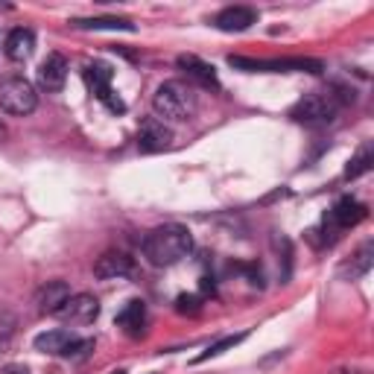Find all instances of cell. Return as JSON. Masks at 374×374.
Here are the masks:
<instances>
[{
  "mask_svg": "<svg viewBox=\"0 0 374 374\" xmlns=\"http://www.w3.org/2000/svg\"><path fill=\"white\" fill-rule=\"evenodd\" d=\"M140 249H144V258L152 263V266H173V263L184 260L193 251V237L184 225L170 223V225L152 228L144 237Z\"/></svg>",
  "mask_w": 374,
  "mask_h": 374,
  "instance_id": "cell-1",
  "label": "cell"
},
{
  "mask_svg": "<svg viewBox=\"0 0 374 374\" xmlns=\"http://www.w3.org/2000/svg\"><path fill=\"white\" fill-rule=\"evenodd\" d=\"M345 103H348V97L339 91V88H322V91L304 94L301 100L292 105L290 117L295 123H304V126H327L339 112H342Z\"/></svg>",
  "mask_w": 374,
  "mask_h": 374,
  "instance_id": "cell-2",
  "label": "cell"
},
{
  "mask_svg": "<svg viewBox=\"0 0 374 374\" xmlns=\"http://www.w3.org/2000/svg\"><path fill=\"white\" fill-rule=\"evenodd\" d=\"M152 108L155 114L164 120H173V123H182V120H190L196 114V91L190 82L182 79H170L158 85V91L152 94Z\"/></svg>",
  "mask_w": 374,
  "mask_h": 374,
  "instance_id": "cell-3",
  "label": "cell"
},
{
  "mask_svg": "<svg viewBox=\"0 0 374 374\" xmlns=\"http://www.w3.org/2000/svg\"><path fill=\"white\" fill-rule=\"evenodd\" d=\"M36 105H38V94L29 79H24V76L0 79V112L12 117H27L36 112Z\"/></svg>",
  "mask_w": 374,
  "mask_h": 374,
  "instance_id": "cell-4",
  "label": "cell"
},
{
  "mask_svg": "<svg viewBox=\"0 0 374 374\" xmlns=\"http://www.w3.org/2000/svg\"><path fill=\"white\" fill-rule=\"evenodd\" d=\"M231 68L249 71V73H292V71H307V73H322V62L316 59H246V56H228Z\"/></svg>",
  "mask_w": 374,
  "mask_h": 374,
  "instance_id": "cell-5",
  "label": "cell"
},
{
  "mask_svg": "<svg viewBox=\"0 0 374 374\" xmlns=\"http://www.w3.org/2000/svg\"><path fill=\"white\" fill-rule=\"evenodd\" d=\"M36 351H41V354H53V357H85L88 351H94V342L91 339H79L76 334L64 331V327H59V331H47V334H38L36 336Z\"/></svg>",
  "mask_w": 374,
  "mask_h": 374,
  "instance_id": "cell-6",
  "label": "cell"
},
{
  "mask_svg": "<svg viewBox=\"0 0 374 374\" xmlns=\"http://www.w3.org/2000/svg\"><path fill=\"white\" fill-rule=\"evenodd\" d=\"M112 76H114V71L108 68V64H103V62L85 64V82L91 85L94 97H97V100H100V103L108 108V112L123 114V112H126V103L120 100V97L112 91Z\"/></svg>",
  "mask_w": 374,
  "mask_h": 374,
  "instance_id": "cell-7",
  "label": "cell"
},
{
  "mask_svg": "<svg viewBox=\"0 0 374 374\" xmlns=\"http://www.w3.org/2000/svg\"><path fill=\"white\" fill-rule=\"evenodd\" d=\"M366 205H360L357 199H351V196H345V199H339L331 211H327L325 216V240L331 243V240L339 234V231L345 228H354L357 223H362L366 219Z\"/></svg>",
  "mask_w": 374,
  "mask_h": 374,
  "instance_id": "cell-8",
  "label": "cell"
},
{
  "mask_svg": "<svg viewBox=\"0 0 374 374\" xmlns=\"http://www.w3.org/2000/svg\"><path fill=\"white\" fill-rule=\"evenodd\" d=\"M97 316H100V301L88 292L71 295L56 310V319H62V322H68V325H91Z\"/></svg>",
  "mask_w": 374,
  "mask_h": 374,
  "instance_id": "cell-9",
  "label": "cell"
},
{
  "mask_svg": "<svg viewBox=\"0 0 374 374\" xmlns=\"http://www.w3.org/2000/svg\"><path fill=\"white\" fill-rule=\"evenodd\" d=\"M170 144H173V132L164 126V120L147 117L144 123H140V129H138V149L144 152V155L170 149Z\"/></svg>",
  "mask_w": 374,
  "mask_h": 374,
  "instance_id": "cell-10",
  "label": "cell"
},
{
  "mask_svg": "<svg viewBox=\"0 0 374 374\" xmlns=\"http://www.w3.org/2000/svg\"><path fill=\"white\" fill-rule=\"evenodd\" d=\"M64 79H68V59H64L62 53H50V56L38 64V85L47 94H59L64 88Z\"/></svg>",
  "mask_w": 374,
  "mask_h": 374,
  "instance_id": "cell-11",
  "label": "cell"
},
{
  "mask_svg": "<svg viewBox=\"0 0 374 374\" xmlns=\"http://www.w3.org/2000/svg\"><path fill=\"white\" fill-rule=\"evenodd\" d=\"M132 269H135V260H132L126 251H105V255L97 258L94 263V275L103 281H112V278H123V275H132Z\"/></svg>",
  "mask_w": 374,
  "mask_h": 374,
  "instance_id": "cell-12",
  "label": "cell"
},
{
  "mask_svg": "<svg viewBox=\"0 0 374 374\" xmlns=\"http://www.w3.org/2000/svg\"><path fill=\"white\" fill-rule=\"evenodd\" d=\"M258 21V9L251 6H228L214 18V27L223 32H243Z\"/></svg>",
  "mask_w": 374,
  "mask_h": 374,
  "instance_id": "cell-13",
  "label": "cell"
},
{
  "mask_svg": "<svg viewBox=\"0 0 374 374\" xmlns=\"http://www.w3.org/2000/svg\"><path fill=\"white\" fill-rule=\"evenodd\" d=\"M175 64L184 71V76L190 82H196V85H202V88H219V79H216V73H214V68L208 62H202L199 56H190V53H184V56H179L175 59Z\"/></svg>",
  "mask_w": 374,
  "mask_h": 374,
  "instance_id": "cell-14",
  "label": "cell"
},
{
  "mask_svg": "<svg viewBox=\"0 0 374 374\" xmlns=\"http://www.w3.org/2000/svg\"><path fill=\"white\" fill-rule=\"evenodd\" d=\"M71 287L68 281H47L44 287L36 292V304H38V313H47V316H56V310L71 299Z\"/></svg>",
  "mask_w": 374,
  "mask_h": 374,
  "instance_id": "cell-15",
  "label": "cell"
},
{
  "mask_svg": "<svg viewBox=\"0 0 374 374\" xmlns=\"http://www.w3.org/2000/svg\"><path fill=\"white\" fill-rule=\"evenodd\" d=\"M32 50H36V36H32V29H24L18 27L6 36V56L12 62H24L32 56Z\"/></svg>",
  "mask_w": 374,
  "mask_h": 374,
  "instance_id": "cell-16",
  "label": "cell"
},
{
  "mask_svg": "<svg viewBox=\"0 0 374 374\" xmlns=\"http://www.w3.org/2000/svg\"><path fill=\"white\" fill-rule=\"evenodd\" d=\"M144 322H147V304L144 301H129L123 310L117 313V325L123 327V331L129 336H138V334H144Z\"/></svg>",
  "mask_w": 374,
  "mask_h": 374,
  "instance_id": "cell-17",
  "label": "cell"
},
{
  "mask_svg": "<svg viewBox=\"0 0 374 374\" xmlns=\"http://www.w3.org/2000/svg\"><path fill=\"white\" fill-rule=\"evenodd\" d=\"M371 263H374V243L369 240V243L360 246V251L351 258V263H345V266H342V275H345V278H351V281H357V278H362V275H369Z\"/></svg>",
  "mask_w": 374,
  "mask_h": 374,
  "instance_id": "cell-18",
  "label": "cell"
},
{
  "mask_svg": "<svg viewBox=\"0 0 374 374\" xmlns=\"http://www.w3.org/2000/svg\"><path fill=\"white\" fill-rule=\"evenodd\" d=\"M76 29H123V32H135V24L126 18H79L73 21Z\"/></svg>",
  "mask_w": 374,
  "mask_h": 374,
  "instance_id": "cell-19",
  "label": "cell"
},
{
  "mask_svg": "<svg viewBox=\"0 0 374 374\" xmlns=\"http://www.w3.org/2000/svg\"><path fill=\"white\" fill-rule=\"evenodd\" d=\"M371 164H374L371 144H362V149L357 152L354 158L348 161V167H345V179H360L362 173H369V170H371Z\"/></svg>",
  "mask_w": 374,
  "mask_h": 374,
  "instance_id": "cell-20",
  "label": "cell"
},
{
  "mask_svg": "<svg viewBox=\"0 0 374 374\" xmlns=\"http://www.w3.org/2000/svg\"><path fill=\"white\" fill-rule=\"evenodd\" d=\"M246 339V334H234V336H225V339H219V342H214L208 351H202L199 357H196L193 362H205V360H214V357H219L223 351H228V348H234V345H240Z\"/></svg>",
  "mask_w": 374,
  "mask_h": 374,
  "instance_id": "cell-21",
  "label": "cell"
},
{
  "mask_svg": "<svg viewBox=\"0 0 374 374\" xmlns=\"http://www.w3.org/2000/svg\"><path fill=\"white\" fill-rule=\"evenodd\" d=\"M175 310L179 313H199V299H196V295H179V299H175Z\"/></svg>",
  "mask_w": 374,
  "mask_h": 374,
  "instance_id": "cell-22",
  "label": "cell"
},
{
  "mask_svg": "<svg viewBox=\"0 0 374 374\" xmlns=\"http://www.w3.org/2000/svg\"><path fill=\"white\" fill-rule=\"evenodd\" d=\"M0 374H29V369L27 366H6Z\"/></svg>",
  "mask_w": 374,
  "mask_h": 374,
  "instance_id": "cell-23",
  "label": "cell"
},
{
  "mask_svg": "<svg viewBox=\"0 0 374 374\" xmlns=\"http://www.w3.org/2000/svg\"><path fill=\"white\" fill-rule=\"evenodd\" d=\"M3 140H6V126L0 123V144H3Z\"/></svg>",
  "mask_w": 374,
  "mask_h": 374,
  "instance_id": "cell-24",
  "label": "cell"
},
{
  "mask_svg": "<svg viewBox=\"0 0 374 374\" xmlns=\"http://www.w3.org/2000/svg\"><path fill=\"white\" fill-rule=\"evenodd\" d=\"M336 374H354V371H336Z\"/></svg>",
  "mask_w": 374,
  "mask_h": 374,
  "instance_id": "cell-25",
  "label": "cell"
},
{
  "mask_svg": "<svg viewBox=\"0 0 374 374\" xmlns=\"http://www.w3.org/2000/svg\"><path fill=\"white\" fill-rule=\"evenodd\" d=\"M112 374H126V371H112Z\"/></svg>",
  "mask_w": 374,
  "mask_h": 374,
  "instance_id": "cell-26",
  "label": "cell"
}]
</instances>
